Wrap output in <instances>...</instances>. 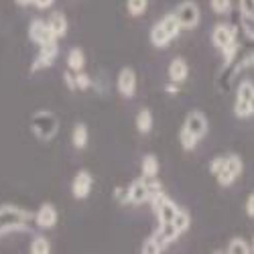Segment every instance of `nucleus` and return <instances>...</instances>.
<instances>
[{"label":"nucleus","instance_id":"4be33fe9","mask_svg":"<svg viewBox=\"0 0 254 254\" xmlns=\"http://www.w3.org/2000/svg\"><path fill=\"white\" fill-rule=\"evenodd\" d=\"M140 169H142L144 177H157V173H159V161H157V157L155 155H146L142 159Z\"/></svg>","mask_w":254,"mask_h":254},{"label":"nucleus","instance_id":"dca6fc26","mask_svg":"<svg viewBox=\"0 0 254 254\" xmlns=\"http://www.w3.org/2000/svg\"><path fill=\"white\" fill-rule=\"evenodd\" d=\"M179 236H181V234L177 232V228H175L173 224H159V230L155 232V238H157L163 246L175 242Z\"/></svg>","mask_w":254,"mask_h":254},{"label":"nucleus","instance_id":"f257e3e1","mask_svg":"<svg viewBox=\"0 0 254 254\" xmlns=\"http://www.w3.org/2000/svg\"><path fill=\"white\" fill-rule=\"evenodd\" d=\"M31 220H35V214H31L29 209L10 203L0 205V236L10 232H27Z\"/></svg>","mask_w":254,"mask_h":254},{"label":"nucleus","instance_id":"aec40b11","mask_svg":"<svg viewBox=\"0 0 254 254\" xmlns=\"http://www.w3.org/2000/svg\"><path fill=\"white\" fill-rule=\"evenodd\" d=\"M238 100H244L250 104V108H252V114H254V83L250 79H242L240 81V86H238Z\"/></svg>","mask_w":254,"mask_h":254},{"label":"nucleus","instance_id":"a211bd4d","mask_svg":"<svg viewBox=\"0 0 254 254\" xmlns=\"http://www.w3.org/2000/svg\"><path fill=\"white\" fill-rule=\"evenodd\" d=\"M151 128H153V112L149 108H142L136 114V130L140 134H149Z\"/></svg>","mask_w":254,"mask_h":254},{"label":"nucleus","instance_id":"c756f323","mask_svg":"<svg viewBox=\"0 0 254 254\" xmlns=\"http://www.w3.org/2000/svg\"><path fill=\"white\" fill-rule=\"evenodd\" d=\"M209 4L216 14H228L232 8V0H209Z\"/></svg>","mask_w":254,"mask_h":254},{"label":"nucleus","instance_id":"7ed1b4c3","mask_svg":"<svg viewBox=\"0 0 254 254\" xmlns=\"http://www.w3.org/2000/svg\"><path fill=\"white\" fill-rule=\"evenodd\" d=\"M236 35H238V31L234 27H232V25H224V23L222 25H216L214 31H211V43H214L222 51V55L226 59V65H230V63L234 61L236 53H238Z\"/></svg>","mask_w":254,"mask_h":254},{"label":"nucleus","instance_id":"39448f33","mask_svg":"<svg viewBox=\"0 0 254 254\" xmlns=\"http://www.w3.org/2000/svg\"><path fill=\"white\" fill-rule=\"evenodd\" d=\"M181 33V25H179V20L175 18V14H165L159 23L151 29V43L159 49L167 47L169 45V41H173L177 35Z\"/></svg>","mask_w":254,"mask_h":254},{"label":"nucleus","instance_id":"72a5a7b5","mask_svg":"<svg viewBox=\"0 0 254 254\" xmlns=\"http://www.w3.org/2000/svg\"><path fill=\"white\" fill-rule=\"evenodd\" d=\"M222 165H224V157H216L214 161H211V165H209V171H211V175H216L220 169H222Z\"/></svg>","mask_w":254,"mask_h":254},{"label":"nucleus","instance_id":"5701e85b","mask_svg":"<svg viewBox=\"0 0 254 254\" xmlns=\"http://www.w3.org/2000/svg\"><path fill=\"white\" fill-rule=\"evenodd\" d=\"M175 228H177V232L179 234H183V232H187L189 230V226H191V218H189V214L185 209H181L179 207V211L175 214V218H173V222H171Z\"/></svg>","mask_w":254,"mask_h":254},{"label":"nucleus","instance_id":"f8f14e48","mask_svg":"<svg viewBox=\"0 0 254 254\" xmlns=\"http://www.w3.org/2000/svg\"><path fill=\"white\" fill-rule=\"evenodd\" d=\"M57 218H59V214H57L55 205L53 203H43L35 214V224L39 228H43V230H49L57 224Z\"/></svg>","mask_w":254,"mask_h":254},{"label":"nucleus","instance_id":"c9c22d12","mask_svg":"<svg viewBox=\"0 0 254 254\" xmlns=\"http://www.w3.org/2000/svg\"><path fill=\"white\" fill-rule=\"evenodd\" d=\"M246 214H248L250 218H254V193L246 199Z\"/></svg>","mask_w":254,"mask_h":254},{"label":"nucleus","instance_id":"ddd939ff","mask_svg":"<svg viewBox=\"0 0 254 254\" xmlns=\"http://www.w3.org/2000/svg\"><path fill=\"white\" fill-rule=\"evenodd\" d=\"M118 92L124 98H132L136 92V73L130 67H124L118 73Z\"/></svg>","mask_w":254,"mask_h":254},{"label":"nucleus","instance_id":"412c9836","mask_svg":"<svg viewBox=\"0 0 254 254\" xmlns=\"http://www.w3.org/2000/svg\"><path fill=\"white\" fill-rule=\"evenodd\" d=\"M224 169H226V171H230L232 175L238 179L240 173H242V169H244L242 159H240L238 155H228V157H224Z\"/></svg>","mask_w":254,"mask_h":254},{"label":"nucleus","instance_id":"7c9ffc66","mask_svg":"<svg viewBox=\"0 0 254 254\" xmlns=\"http://www.w3.org/2000/svg\"><path fill=\"white\" fill-rule=\"evenodd\" d=\"M240 23H242V29L244 33L254 39V16H248V14H240Z\"/></svg>","mask_w":254,"mask_h":254},{"label":"nucleus","instance_id":"e433bc0d","mask_svg":"<svg viewBox=\"0 0 254 254\" xmlns=\"http://www.w3.org/2000/svg\"><path fill=\"white\" fill-rule=\"evenodd\" d=\"M16 2H18L20 6H29V4H33V0H16Z\"/></svg>","mask_w":254,"mask_h":254},{"label":"nucleus","instance_id":"423d86ee","mask_svg":"<svg viewBox=\"0 0 254 254\" xmlns=\"http://www.w3.org/2000/svg\"><path fill=\"white\" fill-rule=\"evenodd\" d=\"M151 205H153V211H155V216L159 220V224H171L175 214L179 211L177 203L173 199H169L165 195V191H159L157 195L151 197Z\"/></svg>","mask_w":254,"mask_h":254},{"label":"nucleus","instance_id":"6ab92c4d","mask_svg":"<svg viewBox=\"0 0 254 254\" xmlns=\"http://www.w3.org/2000/svg\"><path fill=\"white\" fill-rule=\"evenodd\" d=\"M83 65H86V57H83V51L79 47H73L67 53V67H69V71H81Z\"/></svg>","mask_w":254,"mask_h":254},{"label":"nucleus","instance_id":"f3484780","mask_svg":"<svg viewBox=\"0 0 254 254\" xmlns=\"http://www.w3.org/2000/svg\"><path fill=\"white\" fill-rule=\"evenodd\" d=\"M88 136H90L88 126L83 124V122H77V124L73 126V130H71V142H73L75 149H86Z\"/></svg>","mask_w":254,"mask_h":254},{"label":"nucleus","instance_id":"a878e982","mask_svg":"<svg viewBox=\"0 0 254 254\" xmlns=\"http://www.w3.org/2000/svg\"><path fill=\"white\" fill-rule=\"evenodd\" d=\"M228 252L230 254H250L252 252V246L246 240H242V238H234V240H230Z\"/></svg>","mask_w":254,"mask_h":254},{"label":"nucleus","instance_id":"bb28decb","mask_svg":"<svg viewBox=\"0 0 254 254\" xmlns=\"http://www.w3.org/2000/svg\"><path fill=\"white\" fill-rule=\"evenodd\" d=\"M146 6H149V0H126V8L132 16H140L144 14Z\"/></svg>","mask_w":254,"mask_h":254},{"label":"nucleus","instance_id":"c85d7f7f","mask_svg":"<svg viewBox=\"0 0 254 254\" xmlns=\"http://www.w3.org/2000/svg\"><path fill=\"white\" fill-rule=\"evenodd\" d=\"M234 114H236L238 118L254 116V114H252V108H250V104L244 102V100H238V98H236V104H234Z\"/></svg>","mask_w":254,"mask_h":254},{"label":"nucleus","instance_id":"473e14b6","mask_svg":"<svg viewBox=\"0 0 254 254\" xmlns=\"http://www.w3.org/2000/svg\"><path fill=\"white\" fill-rule=\"evenodd\" d=\"M238 2H240V12L242 14L254 16V0H238Z\"/></svg>","mask_w":254,"mask_h":254},{"label":"nucleus","instance_id":"f704fd0d","mask_svg":"<svg viewBox=\"0 0 254 254\" xmlns=\"http://www.w3.org/2000/svg\"><path fill=\"white\" fill-rule=\"evenodd\" d=\"M53 2H55V0H33V4H35L37 8H41V10L51 8V6H53Z\"/></svg>","mask_w":254,"mask_h":254},{"label":"nucleus","instance_id":"1a4fd4ad","mask_svg":"<svg viewBox=\"0 0 254 254\" xmlns=\"http://www.w3.org/2000/svg\"><path fill=\"white\" fill-rule=\"evenodd\" d=\"M29 39L33 41L35 45H45V43H51V41H57L55 35L51 33L49 25H47V20H41V18H35L31 20V25H29Z\"/></svg>","mask_w":254,"mask_h":254},{"label":"nucleus","instance_id":"4c0bfd02","mask_svg":"<svg viewBox=\"0 0 254 254\" xmlns=\"http://www.w3.org/2000/svg\"><path fill=\"white\" fill-rule=\"evenodd\" d=\"M252 252H254V242H252Z\"/></svg>","mask_w":254,"mask_h":254},{"label":"nucleus","instance_id":"f03ea898","mask_svg":"<svg viewBox=\"0 0 254 254\" xmlns=\"http://www.w3.org/2000/svg\"><path fill=\"white\" fill-rule=\"evenodd\" d=\"M159 191H163L161 181L157 177H144L142 175L140 179H134L128 185V189H126V195H124V201L140 205L144 201H151V197L157 195Z\"/></svg>","mask_w":254,"mask_h":254},{"label":"nucleus","instance_id":"6e6552de","mask_svg":"<svg viewBox=\"0 0 254 254\" xmlns=\"http://www.w3.org/2000/svg\"><path fill=\"white\" fill-rule=\"evenodd\" d=\"M57 53H59V45H57V41H51V43H45V45H41L39 47V53L37 57L33 59L31 63V71H41V69H47L51 67L55 59H57Z\"/></svg>","mask_w":254,"mask_h":254},{"label":"nucleus","instance_id":"2f4dec72","mask_svg":"<svg viewBox=\"0 0 254 254\" xmlns=\"http://www.w3.org/2000/svg\"><path fill=\"white\" fill-rule=\"evenodd\" d=\"M90 83H92L90 75L81 73V71H75V90H86V88H90Z\"/></svg>","mask_w":254,"mask_h":254},{"label":"nucleus","instance_id":"b1692460","mask_svg":"<svg viewBox=\"0 0 254 254\" xmlns=\"http://www.w3.org/2000/svg\"><path fill=\"white\" fill-rule=\"evenodd\" d=\"M29 250H31L33 254H49V252H51V244H49V240H47L45 236H35V238L31 240Z\"/></svg>","mask_w":254,"mask_h":254},{"label":"nucleus","instance_id":"0eeeda50","mask_svg":"<svg viewBox=\"0 0 254 254\" xmlns=\"http://www.w3.org/2000/svg\"><path fill=\"white\" fill-rule=\"evenodd\" d=\"M175 18L179 20V25L181 29H187V31H191L199 25V20H201V12H199V6L193 2V0H183L181 4H177L175 8Z\"/></svg>","mask_w":254,"mask_h":254},{"label":"nucleus","instance_id":"4468645a","mask_svg":"<svg viewBox=\"0 0 254 254\" xmlns=\"http://www.w3.org/2000/svg\"><path fill=\"white\" fill-rule=\"evenodd\" d=\"M189 75V65H187V61L177 57L171 61V65H169V79H171L173 83H181L185 81Z\"/></svg>","mask_w":254,"mask_h":254},{"label":"nucleus","instance_id":"9b49d317","mask_svg":"<svg viewBox=\"0 0 254 254\" xmlns=\"http://www.w3.org/2000/svg\"><path fill=\"white\" fill-rule=\"evenodd\" d=\"M183 126L189 130V132H193L197 138H203L207 134V118L199 112V110H191L187 116H185V122Z\"/></svg>","mask_w":254,"mask_h":254},{"label":"nucleus","instance_id":"2eb2a0df","mask_svg":"<svg viewBox=\"0 0 254 254\" xmlns=\"http://www.w3.org/2000/svg\"><path fill=\"white\" fill-rule=\"evenodd\" d=\"M47 25L51 29V33L55 35V39H61L67 35V18L63 12H53L49 18H47Z\"/></svg>","mask_w":254,"mask_h":254},{"label":"nucleus","instance_id":"20e7f679","mask_svg":"<svg viewBox=\"0 0 254 254\" xmlns=\"http://www.w3.org/2000/svg\"><path fill=\"white\" fill-rule=\"evenodd\" d=\"M31 130L39 140L49 142L59 132V118L51 110H37L31 116Z\"/></svg>","mask_w":254,"mask_h":254},{"label":"nucleus","instance_id":"393cba45","mask_svg":"<svg viewBox=\"0 0 254 254\" xmlns=\"http://www.w3.org/2000/svg\"><path fill=\"white\" fill-rule=\"evenodd\" d=\"M197 140H199V138H197L193 132H189L185 126H183L181 132H179V142H181L183 149H185V151H193L195 146H197Z\"/></svg>","mask_w":254,"mask_h":254},{"label":"nucleus","instance_id":"cd10ccee","mask_svg":"<svg viewBox=\"0 0 254 254\" xmlns=\"http://www.w3.org/2000/svg\"><path fill=\"white\" fill-rule=\"evenodd\" d=\"M163 248L165 246L155 236H151V238H146L144 244L140 246V252H144V254H159V252H163Z\"/></svg>","mask_w":254,"mask_h":254},{"label":"nucleus","instance_id":"9d476101","mask_svg":"<svg viewBox=\"0 0 254 254\" xmlns=\"http://www.w3.org/2000/svg\"><path fill=\"white\" fill-rule=\"evenodd\" d=\"M92 185H94V179L92 175L83 169V171H79L75 177H73V183H71V193L75 199H86L92 191Z\"/></svg>","mask_w":254,"mask_h":254}]
</instances>
